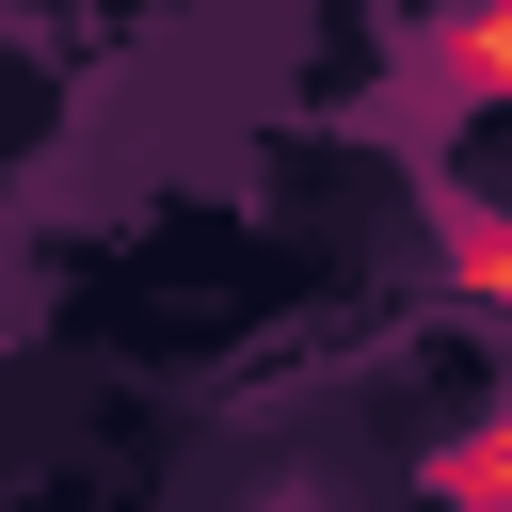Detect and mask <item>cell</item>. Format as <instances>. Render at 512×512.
<instances>
[{
  "mask_svg": "<svg viewBox=\"0 0 512 512\" xmlns=\"http://www.w3.org/2000/svg\"><path fill=\"white\" fill-rule=\"evenodd\" d=\"M272 512H320V496H272Z\"/></svg>",
  "mask_w": 512,
  "mask_h": 512,
  "instance_id": "obj_3",
  "label": "cell"
},
{
  "mask_svg": "<svg viewBox=\"0 0 512 512\" xmlns=\"http://www.w3.org/2000/svg\"><path fill=\"white\" fill-rule=\"evenodd\" d=\"M496 480H512V432H464L448 448V512H496Z\"/></svg>",
  "mask_w": 512,
  "mask_h": 512,
  "instance_id": "obj_2",
  "label": "cell"
},
{
  "mask_svg": "<svg viewBox=\"0 0 512 512\" xmlns=\"http://www.w3.org/2000/svg\"><path fill=\"white\" fill-rule=\"evenodd\" d=\"M448 272H464V288H480V304H496V288H512V224H496V208H480V192H448Z\"/></svg>",
  "mask_w": 512,
  "mask_h": 512,
  "instance_id": "obj_1",
  "label": "cell"
}]
</instances>
